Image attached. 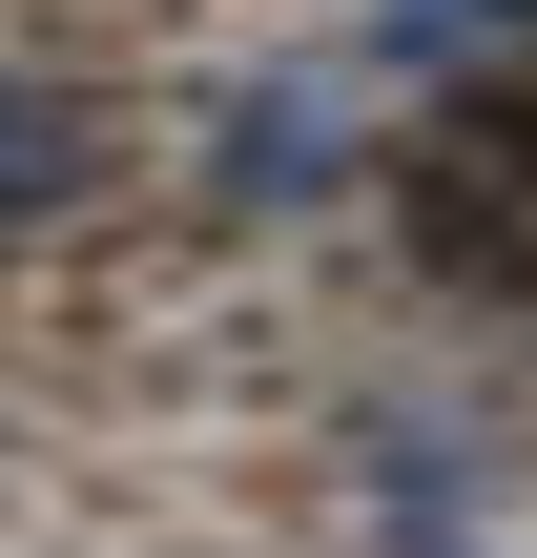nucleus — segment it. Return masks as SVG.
Listing matches in <instances>:
<instances>
[{
    "mask_svg": "<svg viewBox=\"0 0 537 558\" xmlns=\"http://www.w3.org/2000/svg\"><path fill=\"white\" fill-rule=\"evenodd\" d=\"M352 166H373V145H352V104H331L310 62H269V83L207 104V207H248V228H269V207H331Z\"/></svg>",
    "mask_w": 537,
    "mask_h": 558,
    "instance_id": "f03ea898",
    "label": "nucleus"
},
{
    "mask_svg": "<svg viewBox=\"0 0 537 558\" xmlns=\"http://www.w3.org/2000/svg\"><path fill=\"white\" fill-rule=\"evenodd\" d=\"M103 186H124V104L83 62H0V248L103 228Z\"/></svg>",
    "mask_w": 537,
    "mask_h": 558,
    "instance_id": "f257e3e1",
    "label": "nucleus"
},
{
    "mask_svg": "<svg viewBox=\"0 0 537 558\" xmlns=\"http://www.w3.org/2000/svg\"><path fill=\"white\" fill-rule=\"evenodd\" d=\"M373 62H393V83H476V62H537V0H373Z\"/></svg>",
    "mask_w": 537,
    "mask_h": 558,
    "instance_id": "20e7f679",
    "label": "nucleus"
},
{
    "mask_svg": "<svg viewBox=\"0 0 537 558\" xmlns=\"http://www.w3.org/2000/svg\"><path fill=\"white\" fill-rule=\"evenodd\" d=\"M373 558H497L476 497H455V456H435L414 414H373Z\"/></svg>",
    "mask_w": 537,
    "mask_h": 558,
    "instance_id": "7ed1b4c3",
    "label": "nucleus"
}]
</instances>
